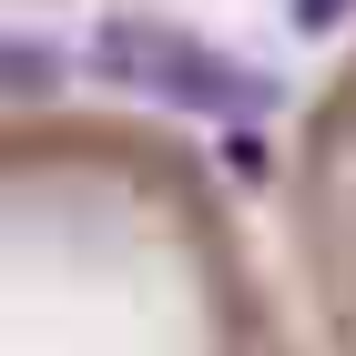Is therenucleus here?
<instances>
[{"label":"nucleus","instance_id":"2","mask_svg":"<svg viewBox=\"0 0 356 356\" xmlns=\"http://www.w3.org/2000/svg\"><path fill=\"white\" fill-rule=\"evenodd\" d=\"M346 10H356V0H296V21H305V31H326V21H346Z\"/></svg>","mask_w":356,"mask_h":356},{"label":"nucleus","instance_id":"1","mask_svg":"<svg viewBox=\"0 0 356 356\" xmlns=\"http://www.w3.org/2000/svg\"><path fill=\"white\" fill-rule=\"evenodd\" d=\"M92 72L122 82V92H153V102H173V112H214V122L265 112V72L224 61L214 41H193V31H173V21H102L92 31Z\"/></svg>","mask_w":356,"mask_h":356}]
</instances>
